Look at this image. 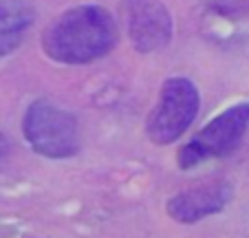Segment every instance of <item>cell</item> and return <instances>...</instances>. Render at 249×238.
<instances>
[{"mask_svg": "<svg viewBox=\"0 0 249 238\" xmlns=\"http://www.w3.org/2000/svg\"><path fill=\"white\" fill-rule=\"evenodd\" d=\"M117 24L97 5H80L57 16L42 36V49L60 64H89L113 51Z\"/></svg>", "mask_w": 249, "mask_h": 238, "instance_id": "1", "label": "cell"}, {"mask_svg": "<svg viewBox=\"0 0 249 238\" xmlns=\"http://www.w3.org/2000/svg\"><path fill=\"white\" fill-rule=\"evenodd\" d=\"M22 132L31 148L49 159H69L80 150V128L75 117L47 99H38L27 108Z\"/></svg>", "mask_w": 249, "mask_h": 238, "instance_id": "2", "label": "cell"}, {"mask_svg": "<svg viewBox=\"0 0 249 238\" xmlns=\"http://www.w3.org/2000/svg\"><path fill=\"white\" fill-rule=\"evenodd\" d=\"M198 91L185 77H170L159 93L155 110L148 117L146 132L157 146H168L177 141L196 119Z\"/></svg>", "mask_w": 249, "mask_h": 238, "instance_id": "3", "label": "cell"}, {"mask_svg": "<svg viewBox=\"0 0 249 238\" xmlns=\"http://www.w3.org/2000/svg\"><path fill=\"white\" fill-rule=\"evenodd\" d=\"M249 130V102H240L236 106L216 115L198 132L194 139L181 148L177 164L179 168L190 170L203 164L207 159H216L230 154L243 141L245 132Z\"/></svg>", "mask_w": 249, "mask_h": 238, "instance_id": "4", "label": "cell"}, {"mask_svg": "<svg viewBox=\"0 0 249 238\" xmlns=\"http://www.w3.org/2000/svg\"><path fill=\"white\" fill-rule=\"evenodd\" d=\"M126 31L139 53H152L168 47L172 37V18L161 0H126Z\"/></svg>", "mask_w": 249, "mask_h": 238, "instance_id": "5", "label": "cell"}, {"mask_svg": "<svg viewBox=\"0 0 249 238\" xmlns=\"http://www.w3.org/2000/svg\"><path fill=\"white\" fill-rule=\"evenodd\" d=\"M231 199V185L223 179H210V181H201L196 185L188 187V190L174 194L168 201L165 210H168L170 219L177 223H196V220L205 219V216L218 214L225 210V205Z\"/></svg>", "mask_w": 249, "mask_h": 238, "instance_id": "6", "label": "cell"}, {"mask_svg": "<svg viewBox=\"0 0 249 238\" xmlns=\"http://www.w3.org/2000/svg\"><path fill=\"white\" fill-rule=\"evenodd\" d=\"M36 11L29 0H0V57L9 55L27 36Z\"/></svg>", "mask_w": 249, "mask_h": 238, "instance_id": "7", "label": "cell"}, {"mask_svg": "<svg viewBox=\"0 0 249 238\" xmlns=\"http://www.w3.org/2000/svg\"><path fill=\"white\" fill-rule=\"evenodd\" d=\"M2 154H5V144H2V139H0V159H2Z\"/></svg>", "mask_w": 249, "mask_h": 238, "instance_id": "8", "label": "cell"}]
</instances>
